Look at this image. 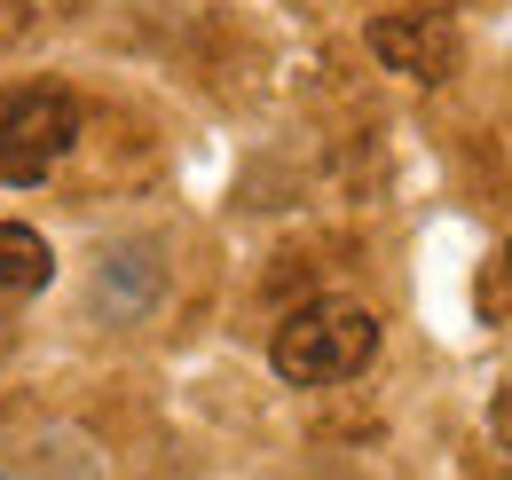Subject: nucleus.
<instances>
[{"instance_id": "f03ea898", "label": "nucleus", "mask_w": 512, "mask_h": 480, "mask_svg": "<svg viewBox=\"0 0 512 480\" xmlns=\"http://www.w3.org/2000/svg\"><path fill=\"white\" fill-rule=\"evenodd\" d=\"M79 142V95L71 87H16L0 103V181L40 189Z\"/></svg>"}, {"instance_id": "39448f33", "label": "nucleus", "mask_w": 512, "mask_h": 480, "mask_svg": "<svg viewBox=\"0 0 512 480\" xmlns=\"http://www.w3.org/2000/svg\"><path fill=\"white\" fill-rule=\"evenodd\" d=\"M497 292H505V300H512V244H505V252H497Z\"/></svg>"}, {"instance_id": "20e7f679", "label": "nucleus", "mask_w": 512, "mask_h": 480, "mask_svg": "<svg viewBox=\"0 0 512 480\" xmlns=\"http://www.w3.org/2000/svg\"><path fill=\"white\" fill-rule=\"evenodd\" d=\"M56 276V252L40 229H24V221H0V292L8 300H24V292H40Z\"/></svg>"}, {"instance_id": "7ed1b4c3", "label": "nucleus", "mask_w": 512, "mask_h": 480, "mask_svg": "<svg viewBox=\"0 0 512 480\" xmlns=\"http://www.w3.org/2000/svg\"><path fill=\"white\" fill-rule=\"evenodd\" d=\"M371 56L394 71V79H418V87H442L449 71L465 63V32L449 8H394V16H371Z\"/></svg>"}, {"instance_id": "f257e3e1", "label": "nucleus", "mask_w": 512, "mask_h": 480, "mask_svg": "<svg viewBox=\"0 0 512 480\" xmlns=\"http://www.w3.org/2000/svg\"><path fill=\"white\" fill-rule=\"evenodd\" d=\"M371 355H379V315L363 300H308L268 339V362L284 386H339V378L371 370Z\"/></svg>"}]
</instances>
